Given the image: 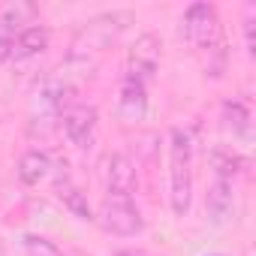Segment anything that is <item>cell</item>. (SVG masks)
Wrapping results in <instances>:
<instances>
[{
	"mask_svg": "<svg viewBox=\"0 0 256 256\" xmlns=\"http://www.w3.org/2000/svg\"><path fill=\"white\" fill-rule=\"evenodd\" d=\"M130 24H133V12H124V10L94 16L90 22H84L78 28V34L72 40V58H84V54L108 48Z\"/></svg>",
	"mask_w": 256,
	"mask_h": 256,
	"instance_id": "cell-3",
	"label": "cell"
},
{
	"mask_svg": "<svg viewBox=\"0 0 256 256\" xmlns=\"http://www.w3.org/2000/svg\"><path fill=\"white\" fill-rule=\"evenodd\" d=\"M52 42V34L48 28L42 24H34V28H24L22 34L12 36V60H30L36 54H42Z\"/></svg>",
	"mask_w": 256,
	"mask_h": 256,
	"instance_id": "cell-11",
	"label": "cell"
},
{
	"mask_svg": "<svg viewBox=\"0 0 256 256\" xmlns=\"http://www.w3.org/2000/svg\"><path fill=\"white\" fill-rule=\"evenodd\" d=\"M184 40L205 54V72L220 78L226 72V42H223V28L214 4H190L184 18H181Z\"/></svg>",
	"mask_w": 256,
	"mask_h": 256,
	"instance_id": "cell-1",
	"label": "cell"
},
{
	"mask_svg": "<svg viewBox=\"0 0 256 256\" xmlns=\"http://www.w3.org/2000/svg\"><path fill=\"white\" fill-rule=\"evenodd\" d=\"M96 126H100V112L88 102L70 106L66 112H60V130L66 136V142L78 151H88L96 139Z\"/></svg>",
	"mask_w": 256,
	"mask_h": 256,
	"instance_id": "cell-5",
	"label": "cell"
},
{
	"mask_svg": "<svg viewBox=\"0 0 256 256\" xmlns=\"http://www.w3.org/2000/svg\"><path fill=\"white\" fill-rule=\"evenodd\" d=\"M139 193V175L126 154H112L106 166V196L114 199H136Z\"/></svg>",
	"mask_w": 256,
	"mask_h": 256,
	"instance_id": "cell-7",
	"label": "cell"
},
{
	"mask_svg": "<svg viewBox=\"0 0 256 256\" xmlns=\"http://www.w3.org/2000/svg\"><path fill=\"white\" fill-rule=\"evenodd\" d=\"M211 166H214V175H217V178H229V181H232V178L244 169V160H241L235 151H229V148H214Z\"/></svg>",
	"mask_w": 256,
	"mask_h": 256,
	"instance_id": "cell-14",
	"label": "cell"
},
{
	"mask_svg": "<svg viewBox=\"0 0 256 256\" xmlns=\"http://www.w3.org/2000/svg\"><path fill=\"white\" fill-rule=\"evenodd\" d=\"M169 205L175 217H187L193 205V139L181 126L169 133Z\"/></svg>",
	"mask_w": 256,
	"mask_h": 256,
	"instance_id": "cell-2",
	"label": "cell"
},
{
	"mask_svg": "<svg viewBox=\"0 0 256 256\" xmlns=\"http://www.w3.org/2000/svg\"><path fill=\"white\" fill-rule=\"evenodd\" d=\"M40 18V6L28 4V0H12V4L0 6V34H22L24 28H34Z\"/></svg>",
	"mask_w": 256,
	"mask_h": 256,
	"instance_id": "cell-9",
	"label": "cell"
},
{
	"mask_svg": "<svg viewBox=\"0 0 256 256\" xmlns=\"http://www.w3.org/2000/svg\"><path fill=\"white\" fill-rule=\"evenodd\" d=\"M157 70H160V40L154 34H142L130 48V58H126V78L148 84V78H154Z\"/></svg>",
	"mask_w": 256,
	"mask_h": 256,
	"instance_id": "cell-6",
	"label": "cell"
},
{
	"mask_svg": "<svg viewBox=\"0 0 256 256\" xmlns=\"http://www.w3.org/2000/svg\"><path fill=\"white\" fill-rule=\"evenodd\" d=\"M114 256H145V253H133V250H118Z\"/></svg>",
	"mask_w": 256,
	"mask_h": 256,
	"instance_id": "cell-18",
	"label": "cell"
},
{
	"mask_svg": "<svg viewBox=\"0 0 256 256\" xmlns=\"http://www.w3.org/2000/svg\"><path fill=\"white\" fill-rule=\"evenodd\" d=\"M48 172H52V157L46 151L30 148L28 154H22V160H18V181L24 187H36Z\"/></svg>",
	"mask_w": 256,
	"mask_h": 256,
	"instance_id": "cell-13",
	"label": "cell"
},
{
	"mask_svg": "<svg viewBox=\"0 0 256 256\" xmlns=\"http://www.w3.org/2000/svg\"><path fill=\"white\" fill-rule=\"evenodd\" d=\"M12 60V36L10 34H0V64Z\"/></svg>",
	"mask_w": 256,
	"mask_h": 256,
	"instance_id": "cell-17",
	"label": "cell"
},
{
	"mask_svg": "<svg viewBox=\"0 0 256 256\" xmlns=\"http://www.w3.org/2000/svg\"><path fill=\"white\" fill-rule=\"evenodd\" d=\"M24 250L30 256H64L58 250V244L48 241V238H42V235H24Z\"/></svg>",
	"mask_w": 256,
	"mask_h": 256,
	"instance_id": "cell-16",
	"label": "cell"
},
{
	"mask_svg": "<svg viewBox=\"0 0 256 256\" xmlns=\"http://www.w3.org/2000/svg\"><path fill=\"white\" fill-rule=\"evenodd\" d=\"M232 208H235V187L229 178H217L211 181L208 187V196H205V214L211 223H226L232 217Z\"/></svg>",
	"mask_w": 256,
	"mask_h": 256,
	"instance_id": "cell-8",
	"label": "cell"
},
{
	"mask_svg": "<svg viewBox=\"0 0 256 256\" xmlns=\"http://www.w3.org/2000/svg\"><path fill=\"white\" fill-rule=\"evenodd\" d=\"M208 256H226V253H208Z\"/></svg>",
	"mask_w": 256,
	"mask_h": 256,
	"instance_id": "cell-19",
	"label": "cell"
},
{
	"mask_svg": "<svg viewBox=\"0 0 256 256\" xmlns=\"http://www.w3.org/2000/svg\"><path fill=\"white\" fill-rule=\"evenodd\" d=\"M94 220H100V226L114 238H133V235L145 232V217H142V208L136 205V199L106 196L100 205V214H94Z\"/></svg>",
	"mask_w": 256,
	"mask_h": 256,
	"instance_id": "cell-4",
	"label": "cell"
},
{
	"mask_svg": "<svg viewBox=\"0 0 256 256\" xmlns=\"http://www.w3.org/2000/svg\"><path fill=\"white\" fill-rule=\"evenodd\" d=\"M223 120H226V126H232V133L250 136V112H247V106L241 100L223 102Z\"/></svg>",
	"mask_w": 256,
	"mask_h": 256,
	"instance_id": "cell-15",
	"label": "cell"
},
{
	"mask_svg": "<svg viewBox=\"0 0 256 256\" xmlns=\"http://www.w3.org/2000/svg\"><path fill=\"white\" fill-rule=\"evenodd\" d=\"M145 112H148V88H145L142 82L124 78L120 100H118V114H120V120H126V124L142 120Z\"/></svg>",
	"mask_w": 256,
	"mask_h": 256,
	"instance_id": "cell-10",
	"label": "cell"
},
{
	"mask_svg": "<svg viewBox=\"0 0 256 256\" xmlns=\"http://www.w3.org/2000/svg\"><path fill=\"white\" fill-rule=\"evenodd\" d=\"M54 193H58V199L64 202V208L76 217V220H94V208H90V202H88V196L64 175V178H58V184H54Z\"/></svg>",
	"mask_w": 256,
	"mask_h": 256,
	"instance_id": "cell-12",
	"label": "cell"
}]
</instances>
